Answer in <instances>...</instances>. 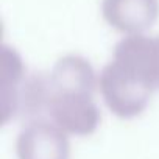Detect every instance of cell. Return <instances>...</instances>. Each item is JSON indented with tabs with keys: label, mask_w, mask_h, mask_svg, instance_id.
Masks as SVG:
<instances>
[{
	"label": "cell",
	"mask_w": 159,
	"mask_h": 159,
	"mask_svg": "<svg viewBox=\"0 0 159 159\" xmlns=\"http://www.w3.org/2000/svg\"><path fill=\"white\" fill-rule=\"evenodd\" d=\"M98 84L88 59L67 55L58 59L50 73L25 80L17 111L30 120L44 119L67 134L89 136L100 125V109L94 100Z\"/></svg>",
	"instance_id": "1"
},
{
	"label": "cell",
	"mask_w": 159,
	"mask_h": 159,
	"mask_svg": "<svg viewBox=\"0 0 159 159\" xmlns=\"http://www.w3.org/2000/svg\"><path fill=\"white\" fill-rule=\"evenodd\" d=\"M108 108L120 119L142 114L159 91V36H125L98 78Z\"/></svg>",
	"instance_id": "2"
},
{
	"label": "cell",
	"mask_w": 159,
	"mask_h": 159,
	"mask_svg": "<svg viewBox=\"0 0 159 159\" xmlns=\"http://www.w3.org/2000/svg\"><path fill=\"white\" fill-rule=\"evenodd\" d=\"M19 159H70L69 134L47 119L30 120L16 142Z\"/></svg>",
	"instance_id": "3"
},
{
	"label": "cell",
	"mask_w": 159,
	"mask_h": 159,
	"mask_svg": "<svg viewBox=\"0 0 159 159\" xmlns=\"http://www.w3.org/2000/svg\"><path fill=\"white\" fill-rule=\"evenodd\" d=\"M102 16L125 36L145 34L159 19V0H102Z\"/></svg>",
	"instance_id": "4"
},
{
	"label": "cell",
	"mask_w": 159,
	"mask_h": 159,
	"mask_svg": "<svg viewBox=\"0 0 159 159\" xmlns=\"http://www.w3.org/2000/svg\"><path fill=\"white\" fill-rule=\"evenodd\" d=\"M2 122L5 123L11 114L17 111L19 95L24 88V66L19 55L10 48L2 47Z\"/></svg>",
	"instance_id": "5"
}]
</instances>
